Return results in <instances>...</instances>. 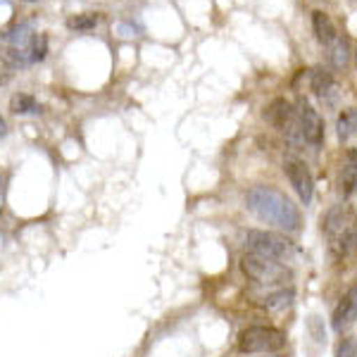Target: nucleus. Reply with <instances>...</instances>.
<instances>
[{"label": "nucleus", "instance_id": "f257e3e1", "mask_svg": "<svg viewBox=\"0 0 357 357\" xmlns=\"http://www.w3.org/2000/svg\"><path fill=\"white\" fill-rule=\"evenodd\" d=\"M245 210L255 215L264 224L279 227L289 234H296L301 229V210L293 205V200L286 193H281L274 186H252L245 193Z\"/></svg>", "mask_w": 357, "mask_h": 357}, {"label": "nucleus", "instance_id": "f03ea898", "mask_svg": "<svg viewBox=\"0 0 357 357\" xmlns=\"http://www.w3.org/2000/svg\"><path fill=\"white\" fill-rule=\"evenodd\" d=\"M321 231H324L326 248H329L331 257H336V260L348 257L357 248V217L353 207L348 203L333 205L324 215Z\"/></svg>", "mask_w": 357, "mask_h": 357}, {"label": "nucleus", "instance_id": "7ed1b4c3", "mask_svg": "<svg viewBox=\"0 0 357 357\" xmlns=\"http://www.w3.org/2000/svg\"><path fill=\"white\" fill-rule=\"evenodd\" d=\"M241 272L250 281H255L257 286H284L291 279V269L286 264H281L279 260H269V257L252 255V252H245L241 257Z\"/></svg>", "mask_w": 357, "mask_h": 357}, {"label": "nucleus", "instance_id": "20e7f679", "mask_svg": "<svg viewBox=\"0 0 357 357\" xmlns=\"http://www.w3.org/2000/svg\"><path fill=\"white\" fill-rule=\"evenodd\" d=\"M245 250L252 255L269 257V260H286L293 252V243L286 236L276 231H264V229H250L245 234Z\"/></svg>", "mask_w": 357, "mask_h": 357}, {"label": "nucleus", "instance_id": "39448f33", "mask_svg": "<svg viewBox=\"0 0 357 357\" xmlns=\"http://www.w3.org/2000/svg\"><path fill=\"white\" fill-rule=\"evenodd\" d=\"M286 345L284 331L274 329V326H248L241 331L238 336V350L245 355H255V353H279Z\"/></svg>", "mask_w": 357, "mask_h": 357}, {"label": "nucleus", "instance_id": "423d86ee", "mask_svg": "<svg viewBox=\"0 0 357 357\" xmlns=\"http://www.w3.org/2000/svg\"><path fill=\"white\" fill-rule=\"evenodd\" d=\"M264 119H267L274 129H279L284 136H289V138L301 136V131H298L296 107H293V102L286 100V98H276V100L269 102V107L264 110Z\"/></svg>", "mask_w": 357, "mask_h": 357}, {"label": "nucleus", "instance_id": "0eeeda50", "mask_svg": "<svg viewBox=\"0 0 357 357\" xmlns=\"http://www.w3.org/2000/svg\"><path fill=\"white\" fill-rule=\"evenodd\" d=\"M296 117H298V131H301L303 141H307L314 148L321 146V141H324V122H321L319 112L307 100H301L298 102Z\"/></svg>", "mask_w": 357, "mask_h": 357}, {"label": "nucleus", "instance_id": "6e6552de", "mask_svg": "<svg viewBox=\"0 0 357 357\" xmlns=\"http://www.w3.org/2000/svg\"><path fill=\"white\" fill-rule=\"evenodd\" d=\"M284 172H286V176H289L293 191L298 193V198L307 205L314 193V178H312V172L307 169V165L301 162V160H286Z\"/></svg>", "mask_w": 357, "mask_h": 357}, {"label": "nucleus", "instance_id": "1a4fd4ad", "mask_svg": "<svg viewBox=\"0 0 357 357\" xmlns=\"http://www.w3.org/2000/svg\"><path fill=\"white\" fill-rule=\"evenodd\" d=\"M355 321H357V286H350V289L343 293L341 301H338L336 310H333L331 326H333V331L343 333L345 329H350Z\"/></svg>", "mask_w": 357, "mask_h": 357}, {"label": "nucleus", "instance_id": "9d476101", "mask_svg": "<svg viewBox=\"0 0 357 357\" xmlns=\"http://www.w3.org/2000/svg\"><path fill=\"white\" fill-rule=\"evenodd\" d=\"M310 86H312L314 96L319 98L324 105H333V102H336L338 86H336L333 77L326 72V69H321V67L312 69V74H310Z\"/></svg>", "mask_w": 357, "mask_h": 357}, {"label": "nucleus", "instance_id": "9b49d317", "mask_svg": "<svg viewBox=\"0 0 357 357\" xmlns=\"http://www.w3.org/2000/svg\"><path fill=\"white\" fill-rule=\"evenodd\" d=\"M312 29H314L317 41L324 45V48H329V45L336 41V36H338V31H336V26H333L331 17L324 15L321 10L312 13Z\"/></svg>", "mask_w": 357, "mask_h": 357}, {"label": "nucleus", "instance_id": "f8f14e48", "mask_svg": "<svg viewBox=\"0 0 357 357\" xmlns=\"http://www.w3.org/2000/svg\"><path fill=\"white\" fill-rule=\"evenodd\" d=\"M357 188V151L348 153L343 169H341V193L343 198H350Z\"/></svg>", "mask_w": 357, "mask_h": 357}, {"label": "nucleus", "instance_id": "ddd939ff", "mask_svg": "<svg viewBox=\"0 0 357 357\" xmlns=\"http://www.w3.org/2000/svg\"><path fill=\"white\" fill-rule=\"evenodd\" d=\"M326 50H329V60H331V65L336 67V69H343L345 65H348V60H350V43H348V38H345V36L338 33L336 41H333Z\"/></svg>", "mask_w": 357, "mask_h": 357}, {"label": "nucleus", "instance_id": "4468645a", "mask_svg": "<svg viewBox=\"0 0 357 357\" xmlns=\"http://www.w3.org/2000/svg\"><path fill=\"white\" fill-rule=\"evenodd\" d=\"M10 112L13 114H36L41 112V105L31 93H15L10 98Z\"/></svg>", "mask_w": 357, "mask_h": 357}, {"label": "nucleus", "instance_id": "2eb2a0df", "mask_svg": "<svg viewBox=\"0 0 357 357\" xmlns=\"http://www.w3.org/2000/svg\"><path fill=\"white\" fill-rule=\"evenodd\" d=\"M293 296H296L293 289H279V291L269 293V296L264 298L262 307L269 310V312H281V310H286L293 305Z\"/></svg>", "mask_w": 357, "mask_h": 357}, {"label": "nucleus", "instance_id": "dca6fc26", "mask_svg": "<svg viewBox=\"0 0 357 357\" xmlns=\"http://www.w3.org/2000/svg\"><path fill=\"white\" fill-rule=\"evenodd\" d=\"M336 129H338V138H341V141H348V138L357 131V110L348 107V110H343L338 114Z\"/></svg>", "mask_w": 357, "mask_h": 357}, {"label": "nucleus", "instance_id": "f3484780", "mask_svg": "<svg viewBox=\"0 0 357 357\" xmlns=\"http://www.w3.org/2000/svg\"><path fill=\"white\" fill-rule=\"evenodd\" d=\"M98 24H100V15H96V13L74 15L67 20V29H72V31H91V29H96Z\"/></svg>", "mask_w": 357, "mask_h": 357}, {"label": "nucleus", "instance_id": "a211bd4d", "mask_svg": "<svg viewBox=\"0 0 357 357\" xmlns=\"http://www.w3.org/2000/svg\"><path fill=\"white\" fill-rule=\"evenodd\" d=\"M336 357H357V341L353 336L341 338V343L336 345Z\"/></svg>", "mask_w": 357, "mask_h": 357}, {"label": "nucleus", "instance_id": "6ab92c4d", "mask_svg": "<svg viewBox=\"0 0 357 357\" xmlns=\"http://www.w3.org/2000/svg\"><path fill=\"white\" fill-rule=\"evenodd\" d=\"M5 134H8V126H5V119L0 117V136H5Z\"/></svg>", "mask_w": 357, "mask_h": 357}, {"label": "nucleus", "instance_id": "aec40b11", "mask_svg": "<svg viewBox=\"0 0 357 357\" xmlns=\"http://www.w3.org/2000/svg\"><path fill=\"white\" fill-rule=\"evenodd\" d=\"M24 3H33V0H24Z\"/></svg>", "mask_w": 357, "mask_h": 357}, {"label": "nucleus", "instance_id": "412c9836", "mask_svg": "<svg viewBox=\"0 0 357 357\" xmlns=\"http://www.w3.org/2000/svg\"><path fill=\"white\" fill-rule=\"evenodd\" d=\"M355 65H357V57H355Z\"/></svg>", "mask_w": 357, "mask_h": 357}]
</instances>
